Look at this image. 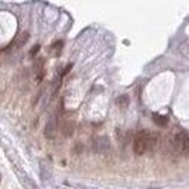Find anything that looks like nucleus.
I'll return each mask as SVG.
<instances>
[{"label": "nucleus", "instance_id": "9", "mask_svg": "<svg viewBox=\"0 0 189 189\" xmlns=\"http://www.w3.org/2000/svg\"><path fill=\"white\" fill-rule=\"evenodd\" d=\"M152 120H154V123H155L157 126H160V127H166L167 124H168V118L164 117V115H161V114H152Z\"/></svg>", "mask_w": 189, "mask_h": 189}, {"label": "nucleus", "instance_id": "5", "mask_svg": "<svg viewBox=\"0 0 189 189\" xmlns=\"http://www.w3.org/2000/svg\"><path fill=\"white\" fill-rule=\"evenodd\" d=\"M15 172H17L18 177H19V182H21V185H24V188L27 189H37V185H36V182H34L31 177H28L25 173H22L18 167H15Z\"/></svg>", "mask_w": 189, "mask_h": 189}, {"label": "nucleus", "instance_id": "12", "mask_svg": "<svg viewBox=\"0 0 189 189\" xmlns=\"http://www.w3.org/2000/svg\"><path fill=\"white\" fill-rule=\"evenodd\" d=\"M27 40H28V33L21 34V36H19V39L17 40V43H15V46H17V47H21V46H22L24 43L27 41Z\"/></svg>", "mask_w": 189, "mask_h": 189}, {"label": "nucleus", "instance_id": "13", "mask_svg": "<svg viewBox=\"0 0 189 189\" xmlns=\"http://www.w3.org/2000/svg\"><path fill=\"white\" fill-rule=\"evenodd\" d=\"M39 50H40V46H39V45H36V46L33 47V49L30 50V56H34L36 53H37V52H39Z\"/></svg>", "mask_w": 189, "mask_h": 189}, {"label": "nucleus", "instance_id": "2", "mask_svg": "<svg viewBox=\"0 0 189 189\" xmlns=\"http://www.w3.org/2000/svg\"><path fill=\"white\" fill-rule=\"evenodd\" d=\"M173 145L179 154H188L189 152V134L186 132H179L173 140Z\"/></svg>", "mask_w": 189, "mask_h": 189}, {"label": "nucleus", "instance_id": "4", "mask_svg": "<svg viewBox=\"0 0 189 189\" xmlns=\"http://www.w3.org/2000/svg\"><path fill=\"white\" fill-rule=\"evenodd\" d=\"M45 59L43 58H37V61L34 64V80L36 83H40L43 77H45Z\"/></svg>", "mask_w": 189, "mask_h": 189}, {"label": "nucleus", "instance_id": "1", "mask_svg": "<svg viewBox=\"0 0 189 189\" xmlns=\"http://www.w3.org/2000/svg\"><path fill=\"white\" fill-rule=\"evenodd\" d=\"M148 136L149 132L148 130H140L139 133L134 136L133 140V152L136 155H142L146 152V146H148Z\"/></svg>", "mask_w": 189, "mask_h": 189}, {"label": "nucleus", "instance_id": "8", "mask_svg": "<svg viewBox=\"0 0 189 189\" xmlns=\"http://www.w3.org/2000/svg\"><path fill=\"white\" fill-rule=\"evenodd\" d=\"M109 149V142L106 139L105 136H102V138H98L96 139V151L99 152V154H104L106 151Z\"/></svg>", "mask_w": 189, "mask_h": 189}, {"label": "nucleus", "instance_id": "3", "mask_svg": "<svg viewBox=\"0 0 189 189\" xmlns=\"http://www.w3.org/2000/svg\"><path fill=\"white\" fill-rule=\"evenodd\" d=\"M75 130V123H74V118H70V117H64L61 120V132L65 138H70L72 136Z\"/></svg>", "mask_w": 189, "mask_h": 189}, {"label": "nucleus", "instance_id": "15", "mask_svg": "<svg viewBox=\"0 0 189 189\" xmlns=\"http://www.w3.org/2000/svg\"><path fill=\"white\" fill-rule=\"evenodd\" d=\"M0 183H2V176H0Z\"/></svg>", "mask_w": 189, "mask_h": 189}, {"label": "nucleus", "instance_id": "11", "mask_svg": "<svg viewBox=\"0 0 189 189\" xmlns=\"http://www.w3.org/2000/svg\"><path fill=\"white\" fill-rule=\"evenodd\" d=\"M62 46H64V41L62 40H59V41H56V43H53V46H52V52L55 53L56 56L61 53V50H62Z\"/></svg>", "mask_w": 189, "mask_h": 189}, {"label": "nucleus", "instance_id": "7", "mask_svg": "<svg viewBox=\"0 0 189 189\" xmlns=\"http://www.w3.org/2000/svg\"><path fill=\"white\" fill-rule=\"evenodd\" d=\"M56 134V117H50L45 127V136L47 139H53Z\"/></svg>", "mask_w": 189, "mask_h": 189}, {"label": "nucleus", "instance_id": "10", "mask_svg": "<svg viewBox=\"0 0 189 189\" xmlns=\"http://www.w3.org/2000/svg\"><path fill=\"white\" fill-rule=\"evenodd\" d=\"M128 102H130V99H128L127 94H121V96H118L117 105H118V106H121V108H126V106L128 105Z\"/></svg>", "mask_w": 189, "mask_h": 189}, {"label": "nucleus", "instance_id": "6", "mask_svg": "<svg viewBox=\"0 0 189 189\" xmlns=\"http://www.w3.org/2000/svg\"><path fill=\"white\" fill-rule=\"evenodd\" d=\"M158 145H160V134L157 133V132H149L146 151H149V152H154V151L158 148Z\"/></svg>", "mask_w": 189, "mask_h": 189}, {"label": "nucleus", "instance_id": "14", "mask_svg": "<svg viewBox=\"0 0 189 189\" xmlns=\"http://www.w3.org/2000/svg\"><path fill=\"white\" fill-rule=\"evenodd\" d=\"M72 68V64H68L67 67H65V70H64V71H62V75H65V74H67L68 71H70V70H71Z\"/></svg>", "mask_w": 189, "mask_h": 189}]
</instances>
